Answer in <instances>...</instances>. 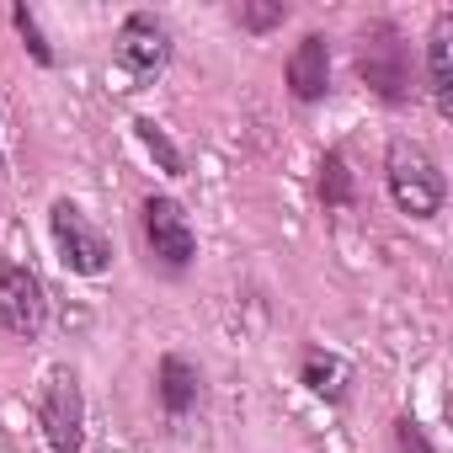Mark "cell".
Wrapping results in <instances>:
<instances>
[{
  "instance_id": "12",
  "label": "cell",
  "mask_w": 453,
  "mask_h": 453,
  "mask_svg": "<svg viewBox=\"0 0 453 453\" xmlns=\"http://www.w3.org/2000/svg\"><path fill=\"white\" fill-rule=\"evenodd\" d=\"M320 197H326V208H352V171L342 155L320 160Z\"/></svg>"
},
{
  "instance_id": "15",
  "label": "cell",
  "mask_w": 453,
  "mask_h": 453,
  "mask_svg": "<svg viewBox=\"0 0 453 453\" xmlns=\"http://www.w3.org/2000/svg\"><path fill=\"white\" fill-rule=\"evenodd\" d=\"M17 33L27 38V49H33V59H38V65H54V49L43 43V33H38V22H33V12H27V6H17Z\"/></svg>"
},
{
  "instance_id": "7",
  "label": "cell",
  "mask_w": 453,
  "mask_h": 453,
  "mask_svg": "<svg viewBox=\"0 0 453 453\" xmlns=\"http://www.w3.org/2000/svg\"><path fill=\"white\" fill-rule=\"evenodd\" d=\"M357 70H363V81H368L379 96H389V102H400L405 86H411V75H405V54H400V43H395L389 27H379L373 38H363Z\"/></svg>"
},
{
  "instance_id": "2",
  "label": "cell",
  "mask_w": 453,
  "mask_h": 453,
  "mask_svg": "<svg viewBox=\"0 0 453 453\" xmlns=\"http://www.w3.org/2000/svg\"><path fill=\"white\" fill-rule=\"evenodd\" d=\"M112 65H118V75H123L128 91L134 86H150L171 65V33H165V22L150 17V12L123 17V27L112 38Z\"/></svg>"
},
{
  "instance_id": "3",
  "label": "cell",
  "mask_w": 453,
  "mask_h": 453,
  "mask_svg": "<svg viewBox=\"0 0 453 453\" xmlns=\"http://www.w3.org/2000/svg\"><path fill=\"white\" fill-rule=\"evenodd\" d=\"M38 426H43L54 453H81V442H86V395H81L75 368H49V379L38 389Z\"/></svg>"
},
{
  "instance_id": "6",
  "label": "cell",
  "mask_w": 453,
  "mask_h": 453,
  "mask_svg": "<svg viewBox=\"0 0 453 453\" xmlns=\"http://www.w3.org/2000/svg\"><path fill=\"white\" fill-rule=\"evenodd\" d=\"M0 326H6L12 336H22V342L43 336L49 294H43V278L33 267H6L0 273Z\"/></svg>"
},
{
  "instance_id": "5",
  "label": "cell",
  "mask_w": 453,
  "mask_h": 453,
  "mask_svg": "<svg viewBox=\"0 0 453 453\" xmlns=\"http://www.w3.org/2000/svg\"><path fill=\"white\" fill-rule=\"evenodd\" d=\"M139 219H144V241H150L155 262H160L165 273H187L192 257H197V235H192L181 203H176V197H144Z\"/></svg>"
},
{
  "instance_id": "1",
  "label": "cell",
  "mask_w": 453,
  "mask_h": 453,
  "mask_svg": "<svg viewBox=\"0 0 453 453\" xmlns=\"http://www.w3.org/2000/svg\"><path fill=\"white\" fill-rule=\"evenodd\" d=\"M384 181L389 197L405 219H437L442 213V171L416 139H395L384 155Z\"/></svg>"
},
{
  "instance_id": "8",
  "label": "cell",
  "mask_w": 453,
  "mask_h": 453,
  "mask_svg": "<svg viewBox=\"0 0 453 453\" xmlns=\"http://www.w3.org/2000/svg\"><path fill=\"white\" fill-rule=\"evenodd\" d=\"M288 91L299 102H320L331 91V43L320 33H304L299 49L288 54Z\"/></svg>"
},
{
  "instance_id": "11",
  "label": "cell",
  "mask_w": 453,
  "mask_h": 453,
  "mask_svg": "<svg viewBox=\"0 0 453 453\" xmlns=\"http://www.w3.org/2000/svg\"><path fill=\"white\" fill-rule=\"evenodd\" d=\"M304 384L320 395V400H331V405H342L347 400V384H352V368L336 357V352H304Z\"/></svg>"
},
{
  "instance_id": "13",
  "label": "cell",
  "mask_w": 453,
  "mask_h": 453,
  "mask_svg": "<svg viewBox=\"0 0 453 453\" xmlns=\"http://www.w3.org/2000/svg\"><path fill=\"white\" fill-rule=\"evenodd\" d=\"M134 128H139V139H144V150H150V155L160 160V171H165V176H181V150H176V144L165 139V128H155L150 118H139Z\"/></svg>"
},
{
  "instance_id": "4",
  "label": "cell",
  "mask_w": 453,
  "mask_h": 453,
  "mask_svg": "<svg viewBox=\"0 0 453 453\" xmlns=\"http://www.w3.org/2000/svg\"><path fill=\"white\" fill-rule=\"evenodd\" d=\"M49 230H54L59 262H65L70 273H81V278H102V273L112 267V246H107V235L96 230V224H91L70 197H59V203L49 208Z\"/></svg>"
},
{
  "instance_id": "10",
  "label": "cell",
  "mask_w": 453,
  "mask_h": 453,
  "mask_svg": "<svg viewBox=\"0 0 453 453\" xmlns=\"http://www.w3.org/2000/svg\"><path fill=\"white\" fill-rule=\"evenodd\" d=\"M197 400H203V379H197V368H192L187 357L165 352V357H160V405H165V416L181 421V416L197 411Z\"/></svg>"
},
{
  "instance_id": "14",
  "label": "cell",
  "mask_w": 453,
  "mask_h": 453,
  "mask_svg": "<svg viewBox=\"0 0 453 453\" xmlns=\"http://www.w3.org/2000/svg\"><path fill=\"white\" fill-rule=\"evenodd\" d=\"M235 17H241V27H251V33H267V27H278V22L288 17V6H283V0H267V6H241Z\"/></svg>"
},
{
  "instance_id": "9",
  "label": "cell",
  "mask_w": 453,
  "mask_h": 453,
  "mask_svg": "<svg viewBox=\"0 0 453 453\" xmlns=\"http://www.w3.org/2000/svg\"><path fill=\"white\" fill-rule=\"evenodd\" d=\"M426 91L437 102V112H453V17L442 12L432 38H426Z\"/></svg>"
},
{
  "instance_id": "16",
  "label": "cell",
  "mask_w": 453,
  "mask_h": 453,
  "mask_svg": "<svg viewBox=\"0 0 453 453\" xmlns=\"http://www.w3.org/2000/svg\"><path fill=\"white\" fill-rule=\"evenodd\" d=\"M395 437H400V453H437V448L426 442V432H421L411 416H400V421H395Z\"/></svg>"
}]
</instances>
